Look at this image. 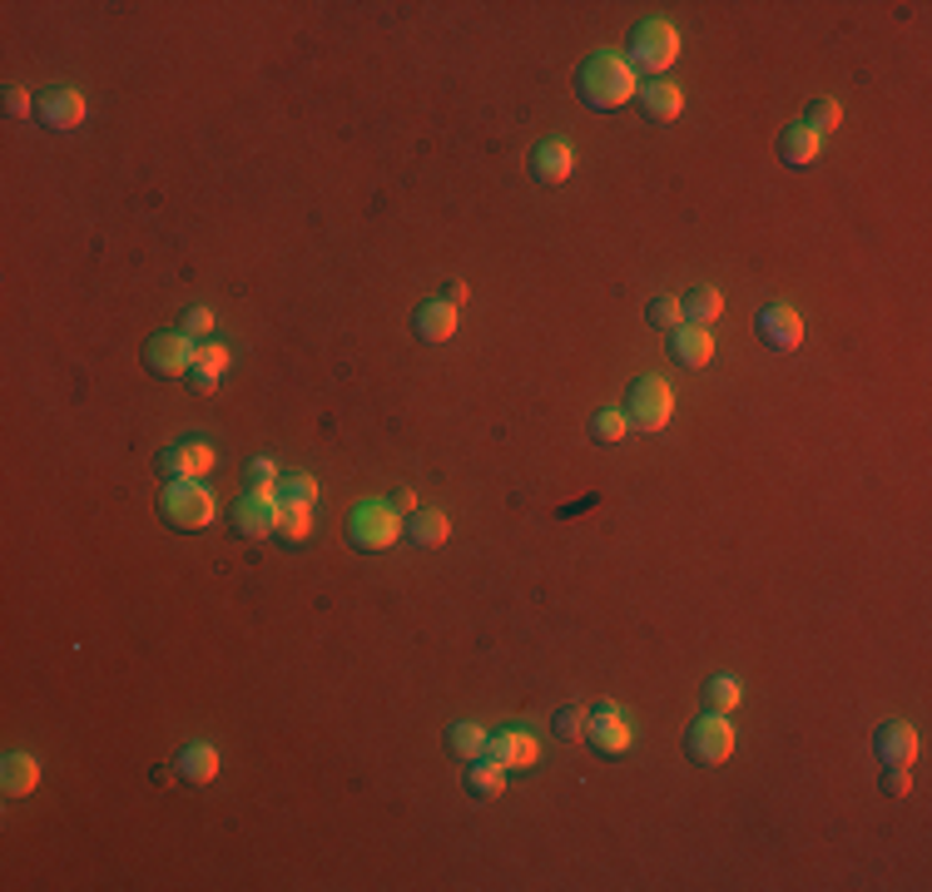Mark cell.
<instances>
[{
  "mask_svg": "<svg viewBox=\"0 0 932 892\" xmlns=\"http://www.w3.org/2000/svg\"><path fill=\"white\" fill-rule=\"evenodd\" d=\"M214 511H219L214 491H209V486H199V482H169L164 496H159V516H164V526H174V530H204V526H214Z\"/></svg>",
  "mask_w": 932,
  "mask_h": 892,
  "instance_id": "4",
  "label": "cell"
},
{
  "mask_svg": "<svg viewBox=\"0 0 932 892\" xmlns=\"http://www.w3.org/2000/svg\"><path fill=\"white\" fill-rule=\"evenodd\" d=\"M174 769H179V779L184 783H209L219 773V749L214 743H184V749H179V759H174Z\"/></svg>",
  "mask_w": 932,
  "mask_h": 892,
  "instance_id": "22",
  "label": "cell"
},
{
  "mask_svg": "<svg viewBox=\"0 0 932 892\" xmlns=\"http://www.w3.org/2000/svg\"><path fill=\"white\" fill-rule=\"evenodd\" d=\"M412 327H417V337L422 343H447L452 333H457V307L452 303H422L417 307V317H412Z\"/></svg>",
  "mask_w": 932,
  "mask_h": 892,
  "instance_id": "21",
  "label": "cell"
},
{
  "mask_svg": "<svg viewBox=\"0 0 932 892\" xmlns=\"http://www.w3.org/2000/svg\"><path fill=\"white\" fill-rule=\"evenodd\" d=\"M873 753L878 763H913L918 759V729L903 719H883L873 729Z\"/></svg>",
  "mask_w": 932,
  "mask_h": 892,
  "instance_id": "13",
  "label": "cell"
},
{
  "mask_svg": "<svg viewBox=\"0 0 932 892\" xmlns=\"http://www.w3.org/2000/svg\"><path fill=\"white\" fill-rule=\"evenodd\" d=\"M819 149H823V140L809 130V124H783L779 130V159L789 169H809L813 159H819Z\"/></svg>",
  "mask_w": 932,
  "mask_h": 892,
  "instance_id": "19",
  "label": "cell"
},
{
  "mask_svg": "<svg viewBox=\"0 0 932 892\" xmlns=\"http://www.w3.org/2000/svg\"><path fill=\"white\" fill-rule=\"evenodd\" d=\"M685 753H690V763L719 769V763L735 753V724H729V714H715V709H705V714H699L695 724L685 729Z\"/></svg>",
  "mask_w": 932,
  "mask_h": 892,
  "instance_id": "6",
  "label": "cell"
},
{
  "mask_svg": "<svg viewBox=\"0 0 932 892\" xmlns=\"http://www.w3.org/2000/svg\"><path fill=\"white\" fill-rule=\"evenodd\" d=\"M680 60V30L670 20H640L630 30V45H625V65L635 74H650V80H665V70Z\"/></svg>",
  "mask_w": 932,
  "mask_h": 892,
  "instance_id": "2",
  "label": "cell"
},
{
  "mask_svg": "<svg viewBox=\"0 0 932 892\" xmlns=\"http://www.w3.org/2000/svg\"><path fill=\"white\" fill-rule=\"evenodd\" d=\"M625 427H630V422H625L620 407H600L596 417H590V442H596V446H616L625 437Z\"/></svg>",
  "mask_w": 932,
  "mask_h": 892,
  "instance_id": "29",
  "label": "cell"
},
{
  "mask_svg": "<svg viewBox=\"0 0 932 892\" xmlns=\"http://www.w3.org/2000/svg\"><path fill=\"white\" fill-rule=\"evenodd\" d=\"M273 536H278L283 546H303V540L313 536V506H283Z\"/></svg>",
  "mask_w": 932,
  "mask_h": 892,
  "instance_id": "28",
  "label": "cell"
},
{
  "mask_svg": "<svg viewBox=\"0 0 932 892\" xmlns=\"http://www.w3.org/2000/svg\"><path fill=\"white\" fill-rule=\"evenodd\" d=\"M754 333L769 353H793V347L803 343V317H799V307H789V303H769V307H759Z\"/></svg>",
  "mask_w": 932,
  "mask_h": 892,
  "instance_id": "12",
  "label": "cell"
},
{
  "mask_svg": "<svg viewBox=\"0 0 932 892\" xmlns=\"http://www.w3.org/2000/svg\"><path fill=\"white\" fill-rule=\"evenodd\" d=\"M719 313H725V293H719V288H690L680 297V323L709 327Z\"/></svg>",
  "mask_w": 932,
  "mask_h": 892,
  "instance_id": "25",
  "label": "cell"
},
{
  "mask_svg": "<svg viewBox=\"0 0 932 892\" xmlns=\"http://www.w3.org/2000/svg\"><path fill=\"white\" fill-rule=\"evenodd\" d=\"M550 734H556V739H580V734H586V709H580V705L556 709V719H550Z\"/></svg>",
  "mask_w": 932,
  "mask_h": 892,
  "instance_id": "34",
  "label": "cell"
},
{
  "mask_svg": "<svg viewBox=\"0 0 932 892\" xmlns=\"http://www.w3.org/2000/svg\"><path fill=\"white\" fill-rule=\"evenodd\" d=\"M179 333H189V337H209V333H214V307H204V303H199V307H189V313L179 317Z\"/></svg>",
  "mask_w": 932,
  "mask_h": 892,
  "instance_id": "36",
  "label": "cell"
},
{
  "mask_svg": "<svg viewBox=\"0 0 932 892\" xmlns=\"http://www.w3.org/2000/svg\"><path fill=\"white\" fill-rule=\"evenodd\" d=\"M278 501H283V506H313V501H317V482H313L308 472L283 476V482H278Z\"/></svg>",
  "mask_w": 932,
  "mask_h": 892,
  "instance_id": "31",
  "label": "cell"
},
{
  "mask_svg": "<svg viewBox=\"0 0 932 892\" xmlns=\"http://www.w3.org/2000/svg\"><path fill=\"white\" fill-rule=\"evenodd\" d=\"M159 472H164V482H204V476L214 472V446L204 437H184V442L164 446V452H159Z\"/></svg>",
  "mask_w": 932,
  "mask_h": 892,
  "instance_id": "9",
  "label": "cell"
},
{
  "mask_svg": "<svg viewBox=\"0 0 932 892\" xmlns=\"http://www.w3.org/2000/svg\"><path fill=\"white\" fill-rule=\"evenodd\" d=\"M466 297H472V288L466 283H447V293H442V303H452V307H462Z\"/></svg>",
  "mask_w": 932,
  "mask_h": 892,
  "instance_id": "39",
  "label": "cell"
},
{
  "mask_svg": "<svg viewBox=\"0 0 932 892\" xmlns=\"http://www.w3.org/2000/svg\"><path fill=\"white\" fill-rule=\"evenodd\" d=\"M635 100H640L645 120H655V124H670L675 114L685 110V90L675 80H645L640 90H635Z\"/></svg>",
  "mask_w": 932,
  "mask_h": 892,
  "instance_id": "16",
  "label": "cell"
},
{
  "mask_svg": "<svg viewBox=\"0 0 932 892\" xmlns=\"http://www.w3.org/2000/svg\"><path fill=\"white\" fill-rule=\"evenodd\" d=\"M243 482H249V491H278L283 472L273 456H249V466H243Z\"/></svg>",
  "mask_w": 932,
  "mask_h": 892,
  "instance_id": "30",
  "label": "cell"
},
{
  "mask_svg": "<svg viewBox=\"0 0 932 892\" xmlns=\"http://www.w3.org/2000/svg\"><path fill=\"white\" fill-rule=\"evenodd\" d=\"M586 739L596 753H625L635 743V729L616 699H596V705L586 709Z\"/></svg>",
  "mask_w": 932,
  "mask_h": 892,
  "instance_id": "7",
  "label": "cell"
},
{
  "mask_svg": "<svg viewBox=\"0 0 932 892\" xmlns=\"http://www.w3.org/2000/svg\"><path fill=\"white\" fill-rule=\"evenodd\" d=\"M625 422L635 432H665L675 417V392L665 377H635L630 382V397H625Z\"/></svg>",
  "mask_w": 932,
  "mask_h": 892,
  "instance_id": "5",
  "label": "cell"
},
{
  "mask_svg": "<svg viewBox=\"0 0 932 892\" xmlns=\"http://www.w3.org/2000/svg\"><path fill=\"white\" fill-rule=\"evenodd\" d=\"M635 90H640V80H635V70L625 65V55H616V50H596L576 70V100L586 110H600V114L620 110L625 100H635Z\"/></svg>",
  "mask_w": 932,
  "mask_h": 892,
  "instance_id": "1",
  "label": "cell"
},
{
  "mask_svg": "<svg viewBox=\"0 0 932 892\" xmlns=\"http://www.w3.org/2000/svg\"><path fill=\"white\" fill-rule=\"evenodd\" d=\"M6 114H16V120H30V114H36V100H30L26 84H6Z\"/></svg>",
  "mask_w": 932,
  "mask_h": 892,
  "instance_id": "37",
  "label": "cell"
},
{
  "mask_svg": "<svg viewBox=\"0 0 932 892\" xmlns=\"http://www.w3.org/2000/svg\"><path fill=\"white\" fill-rule=\"evenodd\" d=\"M278 511H283L278 491H243L239 501H233L229 520L243 540H269L273 530H278Z\"/></svg>",
  "mask_w": 932,
  "mask_h": 892,
  "instance_id": "8",
  "label": "cell"
},
{
  "mask_svg": "<svg viewBox=\"0 0 932 892\" xmlns=\"http://www.w3.org/2000/svg\"><path fill=\"white\" fill-rule=\"evenodd\" d=\"M739 699H744V685H739L735 675H709L705 679V709H715V714H729Z\"/></svg>",
  "mask_w": 932,
  "mask_h": 892,
  "instance_id": "27",
  "label": "cell"
},
{
  "mask_svg": "<svg viewBox=\"0 0 932 892\" xmlns=\"http://www.w3.org/2000/svg\"><path fill=\"white\" fill-rule=\"evenodd\" d=\"M387 506H392V511H397L402 520H407L412 511H417V496H412V486H397V491H392V501H387Z\"/></svg>",
  "mask_w": 932,
  "mask_h": 892,
  "instance_id": "38",
  "label": "cell"
},
{
  "mask_svg": "<svg viewBox=\"0 0 932 892\" xmlns=\"http://www.w3.org/2000/svg\"><path fill=\"white\" fill-rule=\"evenodd\" d=\"M670 357L680 367H709V357H715V337H709V327H699V323L670 327Z\"/></svg>",
  "mask_w": 932,
  "mask_h": 892,
  "instance_id": "17",
  "label": "cell"
},
{
  "mask_svg": "<svg viewBox=\"0 0 932 892\" xmlns=\"http://www.w3.org/2000/svg\"><path fill=\"white\" fill-rule=\"evenodd\" d=\"M36 783H40L36 753H6V759H0V789H6V799H30Z\"/></svg>",
  "mask_w": 932,
  "mask_h": 892,
  "instance_id": "18",
  "label": "cell"
},
{
  "mask_svg": "<svg viewBox=\"0 0 932 892\" xmlns=\"http://www.w3.org/2000/svg\"><path fill=\"white\" fill-rule=\"evenodd\" d=\"M194 337L189 333H154L150 343H144V367L154 372V377H189V367H194Z\"/></svg>",
  "mask_w": 932,
  "mask_h": 892,
  "instance_id": "10",
  "label": "cell"
},
{
  "mask_svg": "<svg viewBox=\"0 0 932 892\" xmlns=\"http://www.w3.org/2000/svg\"><path fill=\"white\" fill-rule=\"evenodd\" d=\"M878 789L888 793V799H908L913 793V773H908V763H883V783Z\"/></svg>",
  "mask_w": 932,
  "mask_h": 892,
  "instance_id": "35",
  "label": "cell"
},
{
  "mask_svg": "<svg viewBox=\"0 0 932 892\" xmlns=\"http://www.w3.org/2000/svg\"><path fill=\"white\" fill-rule=\"evenodd\" d=\"M570 169H576V154H570L566 140H541L531 149V179L536 184H566Z\"/></svg>",
  "mask_w": 932,
  "mask_h": 892,
  "instance_id": "15",
  "label": "cell"
},
{
  "mask_svg": "<svg viewBox=\"0 0 932 892\" xmlns=\"http://www.w3.org/2000/svg\"><path fill=\"white\" fill-rule=\"evenodd\" d=\"M502 783H506V769L492 759V753H482V759H466V793L472 799H496L502 793Z\"/></svg>",
  "mask_w": 932,
  "mask_h": 892,
  "instance_id": "24",
  "label": "cell"
},
{
  "mask_svg": "<svg viewBox=\"0 0 932 892\" xmlns=\"http://www.w3.org/2000/svg\"><path fill=\"white\" fill-rule=\"evenodd\" d=\"M36 124H40V130H55V134L80 130V124H84V94L70 90V84H50V90H40L36 94Z\"/></svg>",
  "mask_w": 932,
  "mask_h": 892,
  "instance_id": "11",
  "label": "cell"
},
{
  "mask_svg": "<svg viewBox=\"0 0 932 892\" xmlns=\"http://www.w3.org/2000/svg\"><path fill=\"white\" fill-rule=\"evenodd\" d=\"M486 739H492V734H486V729L476 724V719H457V724H447V749L457 753L462 763H466V759H482V753H486Z\"/></svg>",
  "mask_w": 932,
  "mask_h": 892,
  "instance_id": "26",
  "label": "cell"
},
{
  "mask_svg": "<svg viewBox=\"0 0 932 892\" xmlns=\"http://www.w3.org/2000/svg\"><path fill=\"white\" fill-rule=\"evenodd\" d=\"M645 323L650 327H680V297H670V293H660V297H650L645 303Z\"/></svg>",
  "mask_w": 932,
  "mask_h": 892,
  "instance_id": "33",
  "label": "cell"
},
{
  "mask_svg": "<svg viewBox=\"0 0 932 892\" xmlns=\"http://www.w3.org/2000/svg\"><path fill=\"white\" fill-rule=\"evenodd\" d=\"M447 536H452V520H447V511H437V506H422V511L407 516V540H412V546L432 550V546H442Z\"/></svg>",
  "mask_w": 932,
  "mask_h": 892,
  "instance_id": "23",
  "label": "cell"
},
{
  "mask_svg": "<svg viewBox=\"0 0 932 892\" xmlns=\"http://www.w3.org/2000/svg\"><path fill=\"white\" fill-rule=\"evenodd\" d=\"M229 372V347L224 343H204L194 353V367H189V387L194 392H214Z\"/></svg>",
  "mask_w": 932,
  "mask_h": 892,
  "instance_id": "20",
  "label": "cell"
},
{
  "mask_svg": "<svg viewBox=\"0 0 932 892\" xmlns=\"http://www.w3.org/2000/svg\"><path fill=\"white\" fill-rule=\"evenodd\" d=\"M839 120H843V110H839V100H829V94H823V100H809V114H803L799 124H809L813 134H829V130H839Z\"/></svg>",
  "mask_w": 932,
  "mask_h": 892,
  "instance_id": "32",
  "label": "cell"
},
{
  "mask_svg": "<svg viewBox=\"0 0 932 892\" xmlns=\"http://www.w3.org/2000/svg\"><path fill=\"white\" fill-rule=\"evenodd\" d=\"M486 753H492L502 769H511V773H526L536 763V739L526 734V729H502V734H492L486 739Z\"/></svg>",
  "mask_w": 932,
  "mask_h": 892,
  "instance_id": "14",
  "label": "cell"
},
{
  "mask_svg": "<svg viewBox=\"0 0 932 892\" xmlns=\"http://www.w3.org/2000/svg\"><path fill=\"white\" fill-rule=\"evenodd\" d=\"M347 536H353L357 550L377 556V550H392L402 536H407V520L392 511L387 501H357L353 516H347Z\"/></svg>",
  "mask_w": 932,
  "mask_h": 892,
  "instance_id": "3",
  "label": "cell"
}]
</instances>
